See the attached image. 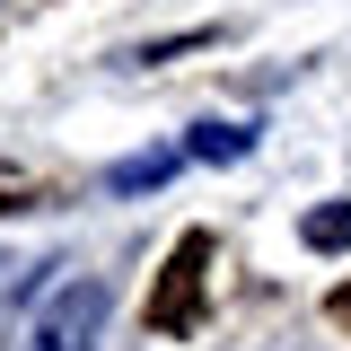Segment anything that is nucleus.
<instances>
[{
	"label": "nucleus",
	"mask_w": 351,
	"mask_h": 351,
	"mask_svg": "<svg viewBox=\"0 0 351 351\" xmlns=\"http://www.w3.org/2000/svg\"><path fill=\"white\" fill-rule=\"evenodd\" d=\"M202 263H211V228H184L176 237V255L158 263V281H149V299H141V325L149 334H202V316H211V299H202Z\"/></svg>",
	"instance_id": "1"
},
{
	"label": "nucleus",
	"mask_w": 351,
	"mask_h": 351,
	"mask_svg": "<svg viewBox=\"0 0 351 351\" xmlns=\"http://www.w3.org/2000/svg\"><path fill=\"white\" fill-rule=\"evenodd\" d=\"M106 307H114V290H106L97 272H80V281H62V290L36 307V325H27V343H18V351H97Z\"/></svg>",
	"instance_id": "2"
},
{
	"label": "nucleus",
	"mask_w": 351,
	"mask_h": 351,
	"mask_svg": "<svg viewBox=\"0 0 351 351\" xmlns=\"http://www.w3.org/2000/svg\"><path fill=\"white\" fill-rule=\"evenodd\" d=\"M255 149V123H193V141H184V158H246Z\"/></svg>",
	"instance_id": "3"
},
{
	"label": "nucleus",
	"mask_w": 351,
	"mask_h": 351,
	"mask_svg": "<svg viewBox=\"0 0 351 351\" xmlns=\"http://www.w3.org/2000/svg\"><path fill=\"white\" fill-rule=\"evenodd\" d=\"M176 167H184V149H141V158H123L106 184H114V193H149V184H167Z\"/></svg>",
	"instance_id": "4"
},
{
	"label": "nucleus",
	"mask_w": 351,
	"mask_h": 351,
	"mask_svg": "<svg viewBox=\"0 0 351 351\" xmlns=\"http://www.w3.org/2000/svg\"><path fill=\"white\" fill-rule=\"evenodd\" d=\"M307 246H316V255H343V246H351V202H325V211H307Z\"/></svg>",
	"instance_id": "5"
},
{
	"label": "nucleus",
	"mask_w": 351,
	"mask_h": 351,
	"mask_svg": "<svg viewBox=\"0 0 351 351\" xmlns=\"http://www.w3.org/2000/svg\"><path fill=\"white\" fill-rule=\"evenodd\" d=\"M325 316H334V325H343V334H351V281H343V290H334V299H325Z\"/></svg>",
	"instance_id": "6"
}]
</instances>
